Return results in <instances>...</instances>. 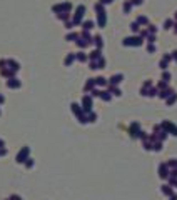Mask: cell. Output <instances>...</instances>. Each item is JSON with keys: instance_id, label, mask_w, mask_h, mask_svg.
<instances>
[{"instance_id": "obj_1", "label": "cell", "mask_w": 177, "mask_h": 200, "mask_svg": "<svg viewBox=\"0 0 177 200\" xmlns=\"http://www.w3.org/2000/svg\"><path fill=\"white\" fill-rule=\"evenodd\" d=\"M162 192H164L166 195H170V193H172V190H170V187H169V185H164V187H162Z\"/></svg>"}, {"instance_id": "obj_2", "label": "cell", "mask_w": 177, "mask_h": 200, "mask_svg": "<svg viewBox=\"0 0 177 200\" xmlns=\"http://www.w3.org/2000/svg\"><path fill=\"white\" fill-rule=\"evenodd\" d=\"M120 78H122L120 75H117V77H112V84H117V82H120Z\"/></svg>"}, {"instance_id": "obj_3", "label": "cell", "mask_w": 177, "mask_h": 200, "mask_svg": "<svg viewBox=\"0 0 177 200\" xmlns=\"http://www.w3.org/2000/svg\"><path fill=\"white\" fill-rule=\"evenodd\" d=\"M170 200H177V195H172V197H170Z\"/></svg>"}]
</instances>
